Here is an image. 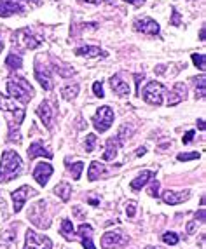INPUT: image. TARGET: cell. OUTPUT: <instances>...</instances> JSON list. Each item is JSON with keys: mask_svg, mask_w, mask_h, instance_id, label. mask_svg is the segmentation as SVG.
<instances>
[{"mask_svg": "<svg viewBox=\"0 0 206 249\" xmlns=\"http://www.w3.org/2000/svg\"><path fill=\"white\" fill-rule=\"evenodd\" d=\"M84 146H86V152H93V150H95V146H96V136L95 134H87Z\"/></svg>", "mask_w": 206, "mask_h": 249, "instance_id": "33", "label": "cell"}, {"mask_svg": "<svg viewBox=\"0 0 206 249\" xmlns=\"http://www.w3.org/2000/svg\"><path fill=\"white\" fill-rule=\"evenodd\" d=\"M16 38L26 47V49H37V47L42 44L41 37H35L30 30H20V32L16 34Z\"/></svg>", "mask_w": 206, "mask_h": 249, "instance_id": "14", "label": "cell"}, {"mask_svg": "<svg viewBox=\"0 0 206 249\" xmlns=\"http://www.w3.org/2000/svg\"><path fill=\"white\" fill-rule=\"evenodd\" d=\"M77 239L81 244H82L84 249H96L95 244H93V227L87 223H82L79 227V230L74 233V241Z\"/></svg>", "mask_w": 206, "mask_h": 249, "instance_id": "9", "label": "cell"}, {"mask_svg": "<svg viewBox=\"0 0 206 249\" xmlns=\"http://www.w3.org/2000/svg\"><path fill=\"white\" fill-rule=\"evenodd\" d=\"M54 194L63 200V202H68L72 196V185L68 181H62L54 187Z\"/></svg>", "mask_w": 206, "mask_h": 249, "instance_id": "25", "label": "cell"}, {"mask_svg": "<svg viewBox=\"0 0 206 249\" xmlns=\"http://www.w3.org/2000/svg\"><path fill=\"white\" fill-rule=\"evenodd\" d=\"M7 92L14 101H20L21 105H28L35 94L32 84H28V80L21 79V77H11L7 80Z\"/></svg>", "mask_w": 206, "mask_h": 249, "instance_id": "2", "label": "cell"}, {"mask_svg": "<svg viewBox=\"0 0 206 249\" xmlns=\"http://www.w3.org/2000/svg\"><path fill=\"white\" fill-rule=\"evenodd\" d=\"M5 65L13 70H20L23 67V61H21V56H16V54H9L7 59H5Z\"/></svg>", "mask_w": 206, "mask_h": 249, "instance_id": "28", "label": "cell"}, {"mask_svg": "<svg viewBox=\"0 0 206 249\" xmlns=\"http://www.w3.org/2000/svg\"><path fill=\"white\" fill-rule=\"evenodd\" d=\"M82 169H84V164H82V162H75L74 166L70 167L72 178H74V179L81 178V175H82Z\"/></svg>", "mask_w": 206, "mask_h": 249, "instance_id": "31", "label": "cell"}, {"mask_svg": "<svg viewBox=\"0 0 206 249\" xmlns=\"http://www.w3.org/2000/svg\"><path fill=\"white\" fill-rule=\"evenodd\" d=\"M23 249H53V241L49 237L37 233L35 230H26V241Z\"/></svg>", "mask_w": 206, "mask_h": 249, "instance_id": "6", "label": "cell"}, {"mask_svg": "<svg viewBox=\"0 0 206 249\" xmlns=\"http://www.w3.org/2000/svg\"><path fill=\"white\" fill-rule=\"evenodd\" d=\"M199 155L201 154H198V152H189V154H178V160L180 162H185V160H194V159H199Z\"/></svg>", "mask_w": 206, "mask_h": 249, "instance_id": "34", "label": "cell"}, {"mask_svg": "<svg viewBox=\"0 0 206 249\" xmlns=\"http://www.w3.org/2000/svg\"><path fill=\"white\" fill-rule=\"evenodd\" d=\"M198 225H199V221H196V220L189 221V225H187V232L194 233V232H196V227H198Z\"/></svg>", "mask_w": 206, "mask_h": 249, "instance_id": "38", "label": "cell"}, {"mask_svg": "<svg viewBox=\"0 0 206 249\" xmlns=\"http://www.w3.org/2000/svg\"><path fill=\"white\" fill-rule=\"evenodd\" d=\"M23 171V160L14 150H7L0 160V183H9L11 179L18 178Z\"/></svg>", "mask_w": 206, "mask_h": 249, "instance_id": "1", "label": "cell"}, {"mask_svg": "<svg viewBox=\"0 0 206 249\" xmlns=\"http://www.w3.org/2000/svg\"><path fill=\"white\" fill-rule=\"evenodd\" d=\"M93 92H95V96H98V98H103V86L102 82H95L93 84Z\"/></svg>", "mask_w": 206, "mask_h": 249, "instance_id": "37", "label": "cell"}, {"mask_svg": "<svg viewBox=\"0 0 206 249\" xmlns=\"http://www.w3.org/2000/svg\"><path fill=\"white\" fill-rule=\"evenodd\" d=\"M79 94V86L77 84H70V86H65V88L62 89V98H65L66 101L74 100V98H77Z\"/></svg>", "mask_w": 206, "mask_h": 249, "instance_id": "27", "label": "cell"}, {"mask_svg": "<svg viewBox=\"0 0 206 249\" xmlns=\"http://www.w3.org/2000/svg\"><path fill=\"white\" fill-rule=\"evenodd\" d=\"M126 242H128V237H124L119 230H116V232H107L102 237V248L103 249H116V248L124 246Z\"/></svg>", "mask_w": 206, "mask_h": 249, "instance_id": "10", "label": "cell"}, {"mask_svg": "<svg viewBox=\"0 0 206 249\" xmlns=\"http://www.w3.org/2000/svg\"><path fill=\"white\" fill-rule=\"evenodd\" d=\"M82 2H89V4H100V2H103V0H82ZM110 2V0H108Z\"/></svg>", "mask_w": 206, "mask_h": 249, "instance_id": "43", "label": "cell"}, {"mask_svg": "<svg viewBox=\"0 0 206 249\" xmlns=\"http://www.w3.org/2000/svg\"><path fill=\"white\" fill-rule=\"evenodd\" d=\"M75 56H82V58H98V56H107L98 46H82L75 49Z\"/></svg>", "mask_w": 206, "mask_h": 249, "instance_id": "21", "label": "cell"}, {"mask_svg": "<svg viewBox=\"0 0 206 249\" xmlns=\"http://www.w3.org/2000/svg\"><path fill=\"white\" fill-rule=\"evenodd\" d=\"M103 175H107V166H103L102 162H98V160L91 162L89 169H87V179H89V181H96V179L102 178Z\"/></svg>", "mask_w": 206, "mask_h": 249, "instance_id": "22", "label": "cell"}, {"mask_svg": "<svg viewBox=\"0 0 206 249\" xmlns=\"http://www.w3.org/2000/svg\"><path fill=\"white\" fill-rule=\"evenodd\" d=\"M166 88L159 82H148L144 88V91H140V96L144 98V101H147L148 105H154V107H159V105L165 103L166 98Z\"/></svg>", "mask_w": 206, "mask_h": 249, "instance_id": "3", "label": "cell"}, {"mask_svg": "<svg viewBox=\"0 0 206 249\" xmlns=\"http://www.w3.org/2000/svg\"><path fill=\"white\" fill-rule=\"evenodd\" d=\"M124 2H128V4H133V5H142L145 0H124Z\"/></svg>", "mask_w": 206, "mask_h": 249, "instance_id": "41", "label": "cell"}, {"mask_svg": "<svg viewBox=\"0 0 206 249\" xmlns=\"http://www.w3.org/2000/svg\"><path fill=\"white\" fill-rule=\"evenodd\" d=\"M145 249H161V248H154V246H147Z\"/></svg>", "mask_w": 206, "mask_h": 249, "instance_id": "46", "label": "cell"}, {"mask_svg": "<svg viewBox=\"0 0 206 249\" xmlns=\"http://www.w3.org/2000/svg\"><path fill=\"white\" fill-rule=\"evenodd\" d=\"M163 242L168 246H177L178 242H180V237L175 232H165L163 233Z\"/></svg>", "mask_w": 206, "mask_h": 249, "instance_id": "29", "label": "cell"}, {"mask_svg": "<svg viewBox=\"0 0 206 249\" xmlns=\"http://www.w3.org/2000/svg\"><path fill=\"white\" fill-rule=\"evenodd\" d=\"M196 98L198 100L205 98V77H199L198 84H196Z\"/></svg>", "mask_w": 206, "mask_h": 249, "instance_id": "32", "label": "cell"}, {"mask_svg": "<svg viewBox=\"0 0 206 249\" xmlns=\"http://www.w3.org/2000/svg\"><path fill=\"white\" fill-rule=\"evenodd\" d=\"M192 63L199 68V70H205V68H206L205 54H192Z\"/></svg>", "mask_w": 206, "mask_h": 249, "instance_id": "30", "label": "cell"}, {"mask_svg": "<svg viewBox=\"0 0 206 249\" xmlns=\"http://www.w3.org/2000/svg\"><path fill=\"white\" fill-rule=\"evenodd\" d=\"M198 127L201 129V131L205 129V121H203V119H201V121H198Z\"/></svg>", "mask_w": 206, "mask_h": 249, "instance_id": "44", "label": "cell"}, {"mask_svg": "<svg viewBox=\"0 0 206 249\" xmlns=\"http://www.w3.org/2000/svg\"><path fill=\"white\" fill-rule=\"evenodd\" d=\"M35 79L39 80L42 89H45V91H51V89H53V79H51L49 70H42V68L37 67V70H35Z\"/></svg>", "mask_w": 206, "mask_h": 249, "instance_id": "24", "label": "cell"}, {"mask_svg": "<svg viewBox=\"0 0 206 249\" xmlns=\"http://www.w3.org/2000/svg\"><path fill=\"white\" fill-rule=\"evenodd\" d=\"M110 88L117 96H123V98L129 96V84L126 82L121 75H114V77H110Z\"/></svg>", "mask_w": 206, "mask_h": 249, "instance_id": "17", "label": "cell"}, {"mask_svg": "<svg viewBox=\"0 0 206 249\" xmlns=\"http://www.w3.org/2000/svg\"><path fill=\"white\" fill-rule=\"evenodd\" d=\"M35 157L53 159V154H51L47 148H44V146H42L39 142H35V143H32V145L28 146V159H30V160H33Z\"/></svg>", "mask_w": 206, "mask_h": 249, "instance_id": "23", "label": "cell"}, {"mask_svg": "<svg viewBox=\"0 0 206 249\" xmlns=\"http://www.w3.org/2000/svg\"><path fill=\"white\" fill-rule=\"evenodd\" d=\"M133 28H135L136 32H142V34H147V35L159 34V25H157L152 18H142V19H136L135 23H133Z\"/></svg>", "mask_w": 206, "mask_h": 249, "instance_id": "12", "label": "cell"}, {"mask_svg": "<svg viewBox=\"0 0 206 249\" xmlns=\"http://www.w3.org/2000/svg\"><path fill=\"white\" fill-rule=\"evenodd\" d=\"M45 208H47V202L39 200L28 209V220L39 229H49L51 227V218L47 214V211H45Z\"/></svg>", "mask_w": 206, "mask_h": 249, "instance_id": "4", "label": "cell"}, {"mask_svg": "<svg viewBox=\"0 0 206 249\" xmlns=\"http://www.w3.org/2000/svg\"><path fill=\"white\" fill-rule=\"evenodd\" d=\"M2 49H4V42L0 40V53H2Z\"/></svg>", "mask_w": 206, "mask_h": 249, "instance_id": "45", "label": "cell"}, {"mask_svg": "<svg viewBox=\"0 0 206 249\" xmlns=\"http://www.w3.org/2000/svg\"><path fill=\"white\" fill-rule=\"evenodd\" d=\"M148 196L150 197H159V183L156 179H152L150 187H148Z\"/></svg>", "mask_w": 206, "mask_h": 249, "instance_id": "35", "label": "cell"}, {"mask_svg": "<svg viewBox=\"0 0 206 249\" xmlns=\"http://www.w3.org/2000/svg\"><path fill=\"white\" fill-rule=\"evenodd\" d=\"M187 98V88L185 84H175L173 89L169 91V96H168V105L169 107H175V105H178L180 101H184Z\"/></svg>", "mask_w": 206, "mask_h": 249, "instance_id": "15", "label": "cell"}, {"mask_svg": "<svg viewBox=\"0 0 206 249\" xmlns=\"http://www.w3.org/2000/svg\"><path fill=\"white\" fill-rule=\"evenodd\" d=\"M145 152H147V148H145V146H142V148L136 150V155H138V157H142V155H145Z\"/></svg>", "mask_w": 206, "mask_h": 249, "instance_id": "42", "label": "cell"}, {"mask_svg": "<svg viewBox=\"0 0 206 249\" xmlns=\"http://www.w3.org/2000/svg\"><path fill=\"white\" fill-rule=\"evenodd\" d=\"M0 108L7 113H25L18 101H14L11 96H0Z\"/></svg>", "mask_w": 206, "mask_h": 249, "instance_id": "20", "label": "cell"}, {"mask_svg": "<svg viewBox=\"0 0 206 249\" xmlns=\"http://www.w3.org/2000/svg\"><path fill=\"white\" fill-rule=\"evenodd\" d=\"M37 115L41 117V121L44 122L45 127H51L53 124V119H54V108L49 101H42L37 108Z\"/></svg>", "mask_w": 206, "mask_h": 249, "instance_id": "16", "label": "cell"}, {"mask_svg": "<svg viewBox=\"0 0 206 249\" xmlns=\"http://www.w3.org/2000/svg\"><path fill=\"white\" fill-rule=\"evenodd\" d=\"M192 138H194V131H189V133L184 136V143H185V145H187V143H190V142H192Z\"/></svg>", "mask_w": 206, "mask_h": 249, "instance_id": "40", "label": "cell"}, {"mask_svg": "<svg viewBox=\"0 0 206 249\" xmlns=\"http://www.w3.org/2000/svg\"><path fill=\"white\" fill-rule=\"evenodd\" d=\"M126 214H128V218H133V216L136 214V202L135 200H129V202L126 204Z\"/></svg>", "mask_w": 206, "mask_h": 249, "instance_id": "36", "label": "cell"}, {"mask_svg": "<svg viewBox=\"0 0 206 249\" xmlns=\"http://www.w3.org/2000/svg\"><path fill=\"white\" fill-rule=\"evenodd\" d=\"M60 232H62V235L65 237L66 241H74V225H72V221L68 220V218H65V220L62 221V227H60Z\"/></svg>", "mask_w": 206, "mask_h": 249, "instance_id": "26", "label": "cell"}, {"mask_svg": "<svg viewBox=\"0 0 206 249\" xmlns=\"http://www.w3.org/2000/svg\"><path fill=\"white\" fill-rule=\"evenodd\" d=\"M190 197V190H182V192H175V190H165L163 192L161 199L165 200L169 206H177V204H182L189 200Z\"/></svg>", "mask_w": 206, "mask_h": 249, "instance_id": "13", "label": "cell"}, {"mask_svg": "<svg viewBox=\"0 0 206 249\" xmlns=\"http://www.w3.org/2000/svg\"><path fill=\"white\" fill-rule=\"evenodd\" d=\"M196 221H199V223H205V209H199V213H196V218H194Z\"/></svg>", "mask_w": 206, "mask_h": 249, "instance_id": "39", "label": "cell"}, {"mask_svg": "<svg viewBox=\"0 0 206 249\" xmlns=\"http://www.w3.org/2000/svg\"><path fill=\"white\" fill-rule=\"evenodd\" d=\"M26 2L30 4V0H0V16L7 18L13 14H23Z\"/></svg>", "mask_w": 206, "mask_h": 249, "instance_id": "7", "label": "cell"}, {"mask_svg": "<svg viewBox=\"0 0 206 249\" xmlns=\"http://www.w3.org/2000/svg\"><path fill=\"white\" fill-rule=\"evenodd\" d=\"M53 166L51 164H47V162H41V164H37L35 166V169H33V179L41 185V187H45L47 185V181H49V178L53 176Z\"/></svg>", "mask_w": 206, "mask_h": 249, "instance_id": "11", "label": "cell"}, {"mask_svg": "<svg viewBox=\"0 0 206 249\" xmlns=\"http://www.w3.org/2000/svg\"><path fill=\"white\" fill-rule=\"evenodd\" d=\"M112 122H114V112H112L110 107H102L96 110L95 117H93V125H95V129L98 133L108 131Z\"/></svg>", "mask_w": 206, "mask_h": 249, "instance_id": "5", "label": "cell"}, {"mask_svg": "<svg viewBox=\"0 0 206 249\" xmlns=\"http://www.w3.org/2000/svg\"><path fill=\"white\" fill-rule=\"evenodd\" d=\"M156 178V173L154 171H142V175H138L135 179L131 181V190L138 192L142 190V187H145L148 181H152Z\"/></svg>", "mask_w": 206, "mask_h": 249, "instance_id": "19", "label": "cell"}, {"mask_svg": "<svg viewBox=\"0 0 206 249\" xmlns=\"http://www.w3.org/2000/svg\"><path fill=\"white\" fill-rule=\"evenodd\" d=\"M123 143L119 142V138L114 136V138H108L107 140V145H105V154H103V159L105 160H114L117 157V152H119V146Z\"/></svg>", "mask_w": 206, "mask_h": 249, "instance_id": "18", "label": "cell"}, {"mask_svg": "<svg viewBox=\"0 0 206 249\" xmlns=\"http://www.w3.org/2000/svg\"><path fill=\"white\" fill-rule=\"evenodd\" d=\"M32 196H35V190L28 185H23L18 190L13 192V204H14V213H20L25 206V202L30 199Z\"/></svg>", "mask_w": 206, "mask_h": 249, "instance_id": "8", "label": "cell"}]
</instances>
